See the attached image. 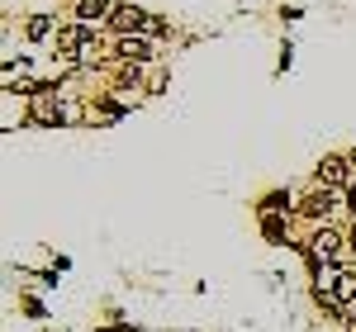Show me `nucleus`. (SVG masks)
Listing matches in <instances>:
<instances>
[{
    "instance_id": "1",
    "label": "nucleus",
    "mask_w": 356,
    "mask_h": 332,
    "mask_svg": "<svg viewBox=\"0 0 356 332\" xmlns=\"http://www.w3.org/2000/svg\"><path fill=\"white\" fill-rule=\"evenodd\" d=\"M347 247H352V242H347V233H337L332 223H318V228L309 233V242H304V251H309V261H314V266H337Z\"/></svg>"
},
{
    "instance_id": "2",
    "label": "nucleus",
    "mask_w": 356,
    "mask_h": 332,
    "mask_svg": "<svg viewBox=\"0 0 356 332\" xmlns=\"http://www.w3.org/2000/svg\"><path fill=\"white\" fill-rule=\"evenodd\" d=\"M342 204H347V190H332V185H318V181H314V190L304 194L300 214H304L309 223H314V228H318V223H328L332 214L342 209Z\"/></svg>"
},
{
    "instance_id": "3",
    "label": "nucleus",
    "mask_w": 356,
    "mask_h": 332,
    "mask_svg": "<svg viewBox=\"0 0 356 332\" xmlns=\"http://www.w3.org/2000/svg\"><path fill=\"white\" fill-rule=\"evenodd\" d=\"M110 57L119 62H129V67H147V62H157V48H152V38H143V33H119L110 43Z\"/></svg>"
},
{
    "instance_id": "4",
    "label": "nucleus",
    "mask_w": 356,
    "mask_h": 332,
    "mask_svg": "<svg viewBox=\"0 0 356 332\" xmlns=\"http://www.w3.org/2000/svg\"><path fill=\"white\" fill-rule=\"evenodd\" d=\"M110 24L119 28V33H157V28H162L147 10H138V5H114Z\"/></svg>"
},
{
    "instance_id": "5",
    "label": "nucleus",
    "mask_w": 356,
    "mask_h": 332,
    "mask_svg": "<svg viewBox=\"0 0 356 332\" xmlns=\"http://www.w3.org/2000/svg\"><path fill=\"white\" fill-rule=\"evenodd\" d=\"M314 181H318V185H332V190H352L347 181H356V171H352L347 157H337V152H332V157L318 162V176H314Z\"/></svg>"
},
{
    "instance_id": "6",
    "label": "nucleus",
    "mask_w": 356,
    "mask_h": 332,
    "mask_svg": "<svg viewBox=\"0 0 356 332\" xmlns=\"http://www.w3.org/2000/svg\"><path fill=\"white\" fill-rule=\"evenodd\" d=\"M29 119H33V124H48V128H57V124L67 119V110L57 105V90H38V95L29 100Z\"/></svg>"
},
{
    "instance_id": "7",
    "label": "nucleus",
    "mask_w": 356,
    "mask_h": 332,
    "mask_svg": "<svg viewBox=\"0 0 356 332\" xmlns=\"http://www.w3.org/2000/svg\"><path fill=\"white\" fill-rule=\"evenodd\" d=\"M119 0H76V24H100V19H110V10Z\"/></svg>"
},
{
    "instance_id": "8",
    "label": "nucleus",
    "mask_w": 356,
    "mask_h": 332,
    "mask_svg": "<svg viewBox=\"0 0 356 332\" xmlns=\"http://www.w3.org/2000/svg\"><path fill=\"white\" fill-rule=\"evenodd\" d=\"M24 33H29V38H48V33H57V28H53V19H48V15H33V19L24 24Z\"/></svg>"
},
{
    "instance_id": "9",
    "label": "nucleus",
    "mask_w": 356,
    "mask_h": 332,
    "mask_svg": "<svg viewBox=\"0 0 356 332\" xmlns=\"http://www.w3.org/2000/svg\"><path fill=\"white\" fill-rule=\"evenodd\" d=\"M285 233H290V228L280 219H266V238H271V242H285Z\"/></svg>"
}]
</instances>
